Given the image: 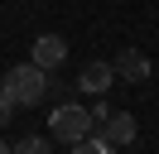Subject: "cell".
I'll list each match as a JSON object with an SVG mask.
<instances>
[{
  "label": "cell",
  "instance_id": "obj_8",
  "mask_svg": "<svg viewBox=\"0 0 159 154\" xmlns=\"http://www.w3.org/2000/svg\"><path fill=\"white\" fill-rule=\"evenodd\" d=\"M10 154H48V140H43V135H24Z\"/></svg>",
  "mask_w": 159,
  "mask_h": 154
},
{
  "label": "cell",
  "instance_id": "obj_5",
  "mask_svg": "<svg viewBox=\"0 0 159 154\" xmlns=\"http://www.w3.org/2000/svg\"><path fill=\"white\" fill-rule=\"evenodd\" d=\"M63 58H68V38H58V34H39L34 38V63H39L43 72H53Z\"/></svg>",
  "mask_w": 159,
  "mask_h": 154
},
{
  "label": "cell",
  "instance_id": "obj_2",
  "mask_svg": "<svg viewBox=\"0 0 159 154\" xmlns=\"http://www.w3.org/2000/svg\"><path fill=\"white\" fill-rule=\"evenodd\" d=\"M92 130H97V120H92V111H87V106H77V101H58V106H53V116H48V135H53V140H63V144L87 140Z\"/></svg>",
  "mask_w": 159,
  "mask_h": 154
},
{
  "label": "cell",
  "instance_id": "obj_4",
  "mask_svg": "<svg viewBox=\"0 0 159 154\" xmlns=\"http://www.w3.org/2000/svg\"><path fill=\"white\" fill-rule=\"evenodd\" d=\"M111 82H116V63H101V58L77 72V92H92V96H106Z\"/></svg>",
  "mask_w": 159,
  "mask_h": 154
},
{
  "label": "cell",
  "instance_id": "obj_1",
  "mask_svg": "<svg viewBox=\"0 0 159 154\" xmlns=\"http://www.w3.org/2000/svg\"><path fill=\"white\" fill-rule=\"evenodd\" d=\"M0 87L10 92V101H15V106H39L43 96H48V87H53V82H48V72H43V67L29 58V63H15L10 72L0 77Z\"/></svg>",
  "mask_w": 159,
  "mask_h": 154
},
{
  "label": "cell",
  "instance_id": "obj_3",
  "mask_svg": "<svg viewBox=\"0 0 159 154\" xmlns=\"http://www.w3.org/2000/svg\"><path fill=\"white\" fill-rule=\"evenodd\" d=\"M97 135H101L106 144H116V149H120V144H130V140L140 135V125H135V116H130V111H111L106 120H97Z\"/></svg>",
  "mask_w": 159,
  "mask_h": 154
},
{
  "label": "cell",
  "instance_id": "obj_10",
  "mask_svg": "<svg viewBox=\"0 0 159 154\" xmlns=\"http://www.w3.org/2000/svg\"><path fill=\"white\" fill-rule=\"evenodd\" d=\"M0 154H10V144H5V140H0Z\"/></svg>",
  "mask_w": 159,
  "mask_h": 154
},
{
  "label": "cell",
  "instance_id": "obj_6",
  "mask_svg": "<svg viewBox=\"0 0 159 154\" xmlns=\"http://www.w3.org/2000/svg\"><path fill=\"white\" fill-rule=\"evenodd\" d=\"M116 77H125V82H145V77H149V58L140 53V48H120V58H116Z\"/></svg>",
  "mask_w": 159,
  "mask_h": 154
},
{
  "label": "cell",
  "instance_id": "obj_9",
  "mask_svg": "<svg viewBox=\"0 0 159 154\" xmlns=\"http://www.w3.org/2000/svg\"><path fill=\"white\" fill-rule=\"evenodd\" d=\"M10 111H15V101H10V92H5V87H0V125L10 120Z\"/></svg>",
  "mask_w": 159,
  "mask_h": 154
},
{
  "label": "cell",
  "instance_id": "obj_7",
  "mask_svg": "<svg viewBox=\"0 0 159 154\" xmlns=\"http://www.w3.org/2000/svg\"><path fill=\"white\" fill-rule=\"evenodd\" d=\"M111 149H116V144H106L101 135H87V140L72 144V154H111Z\"/></svg>",
  "mask_w": 159,
  "mask_h": 154
}]
</instances>
